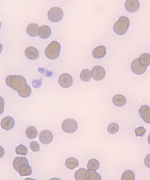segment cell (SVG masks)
<instances>
[{
  "label": "cell",
  "instance_id": "cell-9",
  "mask_svg": "<svg viewBox=\"0 0 150 180\" xmlns=\"http://www.w3.org/2000/svg\"><path fill=\"white\" fill-rule=\"evenodd\" d=\"M39 139L40 142L44 144H47L51 143L53 138L52 133L47 130H44L39 135Z\"/></svg>",
  "mask_w": 150,
  "mask_h": 180
},
{
  "label": "cell",
  "instance_id": "cell-29",
  "mask_svg": "<svg viewBox=\"0 0 150 180\" xmlns=\"http://www.w3.org/2000/svg\"><path fill=\"white\" fill-rule=\"evenodd\" d=\"M119 130L118 125L115 123H110L108 126V132L111 134H114L117 133Z\"/></svg>",
  "mask_w": 150,
  "mask_h": 180
},
{
  "label": "cell",
  "instance_id": "cell-5",
  "mask_svg": "<svg viewBox=\"0 0 150 180\" xmlns=\"http://www.w3.org/2000/svg\"><path fill=\"white\" fill-rule=\"evenodd\" d=\"M77 122L74 119L68 118L64 120L62 123V128L65 132L69 133H73L78 129Z\"/></svg>",
  "mask_w": 150,
  "mask_h": 180
},
{
  "label": "cell",
  "instance_id": "cell-18",
  "mask_svg": "<svg viewBox=\"0 0 150 180\" xmlns=\"http://www.w3.org/2000/svg\"><path fill=\"white\" fill-rule=\"evenodd\" d=\"M112 102L115 106L120 107L124 106L126 102L125 97L121 94H117L115 96L112 98Z\"/></svg>",
  "mask_w": 150,
  "mask_h": 180
},
{
  "label": "cell",
  "instance_id": "cell-4",
  "mask_svg": "<svg viewBox=\"0 0 150 180\" xmlns=\"http://www.w3.org/2000/svg\"><path fill=\"white\" fill-rule=\"evenodd\" d=\"M48 19L53 22H57L60 21L63 16L62 10L58 7L51 8L49 11L47 13Z\"/></svg>",
  "mask_w": 150,
  "mask_h": 180
},
{
  "label": "cell",
  "instance_id": "cell-6",
  "mask_svg": "<svg viewBox=\"0 0 150 180\" xmlns=\"http://www.w3.org/2000/svg\"><path fill=\"white\" fill-rule=\"evenodd\" d=\"M131 69L134 74L140 75L143 74L146 71L147 67L142 64L138 58L134 60L132 62Z\"/></svg>",
  "mask_w": 150,
  "mask_h": 180
},
{
  "label": "cell",
  "instance_id": "cell-13",
  "mask_svg": "<svg viewBox=\"0 0 150 180\" xmlns=\"http://www.w3.org/2000/svg\"><path fill=\"white\" fill-rule=\"evenodd\" d=\"M25 55L27 57L31 60H34L38 58L39 53L36 48L33 47H27L25 51Z\"/></svg>",
  "mask_w": 150,
  "mask_h": 180
},
{
  "label": "cell",
  "instance_id": "cell-15",
  "mask_svg": "<svg viewBox=\"0 0 150 180\" xmlns=\"http://www.w3.org/2000/svg\"><path fill=\"white\" fill-rule=\"evenodd\" d=\"M29 164L27 159L25 157L18 156L16 157L13 162V166L15 169L18 171L19 168L22 165Z\"/></svg>",
  "mask_w": 150,
  "mask_h": 180
},
{
  "label": "cell",
  "instance_id": "cell-12",
  "mask_svg": "<svg viewBox=\"0 0 150 180\" xmlns=\"http://www.w3.org/2000/svg\"><path fill=\"white\" fill-rule=\"evenodd\" d=\"M125 7L127 11L134 13L139 9L140 3L137 0H127L125 2Z\"/></svg>",
  "mask_w": 150,
  "mask_h": 180
},
{
  "label": "cell",
  "instance_id": "cell-14",
  "mask_svg": "<svg viewBox=\"0 0 150 180\" xmlns=\"http://www.w3.org/2000/svg\"><path fill=\"white\" fill-rule=\"evenodd\" d=\"M106 53L105 47L100 45L94 48L92 51V55L94 57L100 59L103 57Z\"/></svg>",
  "mask_w": 150,
  "mask_h": 180
},
{
  "label": "cell",
  "instance_id": "cell-32",
  "mask_svg": "<svg viewBox=\"0 0 150 180\" xmlns=\"http://www.w3.org/2000/svg\"><path fill=\"white\" fill-rule=\"evenodd\" d=\"M30 149L34 152L39 151L40 145L37 141H32L30 143Z\"/></svg>",
  "mask_w": 150,
  "mask_h": 180
},
{
  "label": "cell",
  "instance_id": "cell-1",
  "mask_svg": "<svg viewBox=\"0 0 150 180\" xmlns=\"http://www.w3.org/2000/svg\"><path fill=\"white\" fill-rule=\"evenodd\" d=\"M6 84L18 92L24 90L27 86L25 78L21 75H11L6 79Z\"/></svg>",
  "mask_w": 150,
  "mask_h": 180
},
{
  "label": "cell",
  "instance_id": "cell-8",
  "mask_svg": "<svg viewBox=\"0 0 150 180\" xmlns=\"http://www.w3.org/2000/svg\"><path fill=\"white\" fill-rule=\"evenodd\" d=\"M92 76L94 79L100 81L105 77V72L104 68L100 66L94 67L91 70Z\"/></svg>",
  "mask_w": 150,
  "mask_h": 180
},
{
  "label": "cell",
  "instance_id": "cell-27",
  "mask_svg": "<svg viewBox=\"0 0 150 180\" xmlns=\"http://www.w3.org/2000/svg\"><path fill=\"white\" fill-rule=\"evenodd\" d=\"M121 180H135V175L134 172L129 170H126L123 173Z\"/></svg>",
  "mask_w": 150,
  "mask_h": 180
},
{
  "label": "cell",
  "instance_id": "cell-10",
  "mask_svg": "<svg viewBox=\"0 0 150 180\" xmlns=\"http://www.w3.org/2000/svg\"><path fill=\"white\" fill-rule=\"evenodd\" d=\"M140 117L146 123L150 124V107L147 105L141 106L139 110Z\"/></svg>",
  "mask_w": 150,
  "mask_h": 180
},
{
  "label": "cell",
  "instance_id": "cell-2",
  "mask_svg": "<svg viewBox=\"0 0 150 180\" xmlns=\"http://www.w3.org/2000/svg\"><path fill=\"white\" fill-rule=\"evenodd\" d=\"M129 24V20L127 17L121 16L114 24L113 30L117 35H123L126 33Z\"/></svg>",
  "mask_w": 150,
  "mask_h": 180
},
{
  "label": "cell",
  "instance_id": "cell-30",
  "mask_svg": "<svg viewBox=\"0 0 150 180\" xmlns=\"http://www.w3.org/2000/svg\"><path fill=\"white\" fill-rule=\"evenodd\" d=\"M31 88L28 85L24 90L18 92L19 95L21 97L23 98H26L28 97L31 94Z\"/></svg>",
  "mask_w": 150,
  "mask_h": 180
},
{
  "label": "cell",
  "instance_id": "cell-11",
  "mask_svg": "<svg viewBox=\"0 0 150 180\" xmlns=\"http://www.w3.org/2000/svg\"><path fill=\"white\" fill-rule=\"evenodd\" d=\"M15 125L14 119L10 116L4 118L1 122V126L4 130H8L11 129Z\"/></svg>",
  "mask_w": 150,
  "mask_h": 180
},
{
  "label": "cell",
  "instance_id": "cell-3",
  "mask_svg": "<svg viewBox=\"0 0 150 180\" xmlns=\"http://www.w3.org/2000/svg\"><path fill=\"white\" fill-rule=\"evenodd\" d=\"M61 46L57 41H54L51 42L45 50V54L49 59L54 60L59 55Z\"/></svg>",
  "mask_w": 150,
  "mask_h": 180
},
{
  "label": "cell",
  "instance_id": "cell-20",
  "mask_svg": "<svg viewBox=\"0 0 150 180\" xmlns=\"http://www.w3.org/2000/svg\"><path fill=\"white\" fill-rule=\"evenodd\" d=\"M65 165L69 169H73L78 167L79 162L74 157H69L66 160Z\"/></svg>",
  "mask_w": 150,
  "mask_h": 180
},
{
  "label": "cell",
  "instance_id": "cell-17",
  "mask_svg": "<svg viewBox=\"0 0 150 180\" xmlns=\"http://www.w3.org/2000/svg\"><path fill=\"white\" fill-rule=\"evenodd\" d=\"M51 32V29L48 26L43 25L39 28L38 35L41 38L46 39L50 36Z\"/></svg>",
  "mask_w": 150,
  "mask_h": 180
},
{
  "label": "cell",
  "instance_id": "cell-28",
  "mask_svg": "<svg viewBox=\"0 0 150 180\" xmlns=\"http://www.w3.org/2000/svg\"><path fill=\"white\" fill-rule=\"evenodd\" d=\"M16 153L18 155L25 156L27 154L28 150L24 145H20L16 147L15 149Z\"/></svg>",
  "mask_w": 150,
  "mask_h": 180
},
{
  "label": "cell",
  "instance_id": "cell-22",
  "mask_svg": "<svg viewBox=\"0 0 150 180\" xmlns=\"http://www.w3.org/2000/svg\"><path fill=\"white\" fill-rule=\"evenodd\" d=\"M25 134L28 138L30 139H33L37 137L38 134V131L35 127L30 126L26 129Z\"/></svg>",
  "mask_w": 150,
  "mask_h": 180
},
{
  "label": "cell",
  "instance_id": "cell-34",
  "mask_svg": "<svg viewBox=\"0 0 150 180\" xmlns=\"http://www.w3.org/2000/svg\"><path fill=\"white\" fill-rule=\"evenodd\" d=\"M148 141L149 144L150 145V133L149 134V135L148 137Z\"/></svg>",
  "mask_w": 150,
  "mask_h": 180
},
{
  "label": "cell",
  "instance_id": "cell-23",
  "mask_svg": "<svg viewBox=\"0 0 150 180\" xmlns=\"http://www.w3.org/2000/svg\"><path fill=\"white\" fill-rule=\"evenodd\" d=\"M87 170L81 168L77 170L75 173L74 176L76 180H86V174Z\"/></svg>",
  "mask_w": 150,
  "mask_h": 180
},
{
  "label": "cell",
  "instance_id": "cell-24",
  "mask_svg": "<svg viewBox=\"0 0 150 180\" xmlns=\"http://www.w3.org/2000/svg\"><path fill=\"white\" fill-rule=\"evenodd\" d=\"M99 167V162L96 159H92L90 160L87 164V169L88 170L96 171Z\"/></svg>",
  "mask_w": 150,
  "mask_h": 180
},
{
  "label": "cell",
  "instance_id": "cell-7",
  "mask_svg": "<svg viewBox=\"0 0 150 180\" xmlns=\"http://www.w3.org/2000/svg\"><path fill=\"white\" fill-rule=\"evenodd\" d=\"M73 82L72 77L69 74L64 73L59 77L58 83L59 85L64 88H68L71 86Z\"/></svg>",
  "mask_w": 150,
  "mask_h": 180
},
{
  "label": "cell",
  "instance_id": "cell-16",
  "mask_svg": "<svg viewBox=\"0 0 150 180\" xmlns=\"http://www.w3.org/2000/svg\"><path fill=\"white\" fill-rule=\"evenodd\" d=\"M40 28L39 26L35 23H31L27 27L26 30L27 34L32 37L37 36L38 34Z\"/></svg>",
  "mask_w": 150,
  "mask_h": 180
},
{
  "label": "cell",
  "instance_id": "cell-19",
  "mask_svg": "<svg viewBox=\"0 0 150 180\" xmlns=\"http://www.w3.org/2000/svg\"><path fill=\"white\" fill-rule=\"evenodd\" d=\"M20 175L22 176H29L31 174L32 170L29 164H24L19 168L18 171Z\"/></svg>",
  "mask_w": 150,
  "mask_h": 180
},
{
  "label": "cell",
  "instance_id": "cell-25",
  "mask_svg": "<svg viewBox=\"0 0 150 180\" xmlns=\"http://www.w3.org/2000/svg\"><path fill=\"white\" fill-rule=\"evenodd\" d=\"M139 59L141 64L144 66L147 67L150 64V54L149 53L142 54Z\"/></svg>",
  "mask_w": 150,
  "mask_h": 180
},
{
  "label": "cell",
  "instance_id": "cell-26",
  "mask_svg": "<svg viewBox=\"0 0 150 180\" xmlns=\"http://www.w3.org/2000/svg\"><path fill=\"white\" fill-rule=\"evenodd\" d=\"M80 79L83 81L88 82L91 78V71L88 69H84L82 70L80 75Z\"/></svg>",
  "mask_w": 150,
  "mask_h": 180
},
{
  "label": "cell",
  "instance_id": "cell-31",
  "mask_svg": "<svg viewBox=\"0 0 150 180\" xmlns=\"http://www.w3.org/2000/svg\"><path fill=\"white\" fill-rule=\"evenodd\" d=\"M146 129H145L143 127H140L136 128L135 129L136 136H139L142 137L143 136L146 132Z\"/></svg>",
  "mask_w": 150,
  "mask_h": 180
},
{
  "label": "cell",
  "instance_id": "cell-33",
  "mask_svg": "<svg viewBox=\"0 0 150 180\" xmlns=\"http://www.w3.org/2000/svg\"><path fill=\"white\" fill-rule=\"evenodd\" d=\"M144 163L146 166L150 169V153L147 154L145 157Z\"/></svg>",
  "mask_w": 150,
  "mask_h": 180
},
{
  "label": "cell",
  "instance_id": "cell-21",
  "mask_svg": "<svg viewBox=\"0 0 150 180\" xmlns=\"http://www.w3.org/2000/svg\"><path fill=\"white\" fill-rule=\"evenodd\" d=\"M86 180H100V175L95 171L89 170L87 171L86 174Z\"/></svg>",
  "mask_w": 150,
  "mask_h": 180
}]
</instances>
